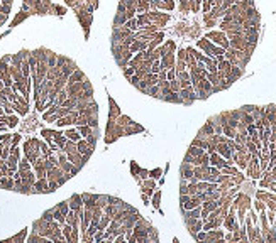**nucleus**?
Instances as JSON below:
<instances>
[{"label": "nucleus", "instance_id": "6", "mask_svg": "<svg viewBox=\"0 0 276 243\" xmlns=\"http://www.w3.org/2000/svg\"><path fill=\"white\" fill-rule=\"evenodd\" d=\"M108 223H110V216L107 214V216H104V218H102V221L98 223V230H102V231H104L105 228L108 226Z\"/></svg>", "mask_w": 276, "mask_h": 243}, {"label": "nucleus", "instance_id": "8", "mask_svg": "<svg viewBox=\"0 0 276 243\" xmlns=\"http://www.w3.org/2000/svg\"><path fill=\"white\" fill-rule=\"evenodd\" d=\"M124 74H125L127 78H130L132 74H136V68H134V66H130V68H125V69H124Z\"/></svg>", "mask_w": 276, "mask_h": 243}, {"label": "nucleus", "instance_id": "9", "mask_svg": "<svg viewBox=\"0 0 276 243\" xmlns=\"http://www.w3.org/2000/svg\"><path fill=\"white\" fill-rule=\"evenodd\" d=\"M66 135H68L69 139H71V140H80V135H78V133L75 132V130H69V132L66 133Z\"/></svg>", "mask_w": 276, "mask_h": 243}, {"label": "nucleus", "instance_id": "12", "mask_svg": "<svg viewBox=\"0 0 276 243\" xmlns=\"http://www.w3.org/2000/svg\"><path fill=\"white\" fill-rule=\"evenodd\" d=\"M75 103H76L75 100H69V101H66V103H65V105H68V107H73Z\"/></svg>", "mask_w": 276, "mask_h": 243}, {"label": "nucleus", "instance_id": "5", "mask_svg": "<svg viewBox=\"0 0 276 243\" xmlns=\"http://www.w3.org/2000/svg\"><path fill=\"white\" fill-rule=\"evenodd\" d=\"M69 204H71V208H73V209H76V211H78L80 206H82V196H73Z\"/></svg>", "mask_w": 276, "mask_h": 243}, {"label": "nucleus", "instance_id": "2", "mask_svg": "<svg viewBox=\"0 0 276 243\" xmlns=\"http://www.w3.org/2000/svg\"><path fill=\"white\" fill-rule=\"evenodd\" d=\"M124 27L125 29H129V30H137V20H136V17H132V19H127L125 20V24H124Z\"/></svg>", "mask_w": 276, "mask_h": 243}, {"label": "nucleus", "instance_id": "4", "mask_svg": "<svg viewBox=\"0 0 276 243\" xmlns=\"http://www.w3.org/2000/svg\"><path fill=\"white\" fill-rule=\"evenodd\" d=\"M136 20H137V27H143L144 24H149V20H151V19H149V15H147V14H141Z\"/></svg>", "mask_w": 276, "mask_h": 243}, {"label": "nucleus", "instance_id": "7", "mask_svg": "<svg viewBox=\"0 0 276 243\" xmlns=\"http://www.w3.org/2000/svg\"><path fill=\"white\" fill-rule=\"evenodd\" d=\"M110 107H112V110H110V118H114V117L119 115L120 111H119V107H115V103H114L112 98H110Z\"/></svg>", "mask_w": 276, "mask_h": 243}, {"label": "nucleus", "instance_id": "3", "mask_svg": "<svg viewBox=\"0 0 276 243\" xmlns=\"http://www.w3.org/2000/svg\"><path fill=\"white\" fill-rule=\"evenodd\" d=\"M125 20H127V17H125V14H117L115 19H114V26L115 27H120L125 24Z\"/></svg>", "mask_w": 276, "mask_h": 243}, {"label": "nucleus", "instance_id": "10", "mask_svg": "<svg viewBox=\"0 0 276 243\" xmlns=\"http://www.w3.org/2000/svg\"><path fill=\"white\" fill-rule=\"evenodd\" d=\"M125 10H127V7H125V4L120 0V4H119V7H117V14H125Z\"/></svg>", "mask_w": 276, "mask_h": 243}, {"label": "nucleus", "instance_id": "11", "mask_svg": "<svg viewBox=\"0 0 276 243\" xmlns=\"http://www.w3.org/2000/svg\"><path fill=\"white\" fill-rule=\"evenodd\" d=\"M80 132H82L83 135H88V133H90L91 130H90V127H82V128H80Z\"/></svg>", "mask_w": 276, "mask_h": 243}, {"label": "nucleus", "instance_id": "1", "mask_svg": "<svg viewBox=\"0 0 276 243\" xmlns=\"http://www.w3.org/2000/svg\"><path fill=\"white\" fill-rule=\"evenodd\" d=\"M85 79V74H83V71H80V69H76V71H73V74L69 76V83H80V81Z\"/></svg>", "mask_w": 276, "mask_h": 243}]
</instances>
